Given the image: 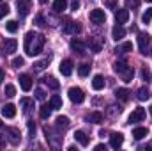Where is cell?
I'll return each instance as SVG.
<instances>
[{"label": "cell", "instance_id": "35", "mask_svg": "<svg viewBox=\"0 0 152 151\" xmlns=\"http://www.w3.org/2000/svg\"><path fill=\"white\" fill-rule=\"evenodd\" d=\"M5 96H9V98H12V96H16V87L14 85H11V84H7L5 85Z\"/></svg>", "mask_w": 152, "mask_h": 151}, {"label": "cell", "instance_id": "6", "mask_svg": "<svg viewBox=\"0 0 152 151\" xmlns=\"http://www.w3.org/2000/svg\"><path fill=\"white\" fill-rule=\"evenodd\" d=\"M16 7H18V14L20 16H27L32 9V2L30 0H16Z\"/></svg>", "mask_w": 152, "mask_h": 151}, {"label": "cell", "instance_id": "34", "mask_svg": "<svg viewBox=\"0 0 152 151\" xmlns=\"http://www.w3.org/2000/svg\"><path fill=\"white\" fill-rule=\"evenodd\" d=\"M152 20V7H149L143 14H142V23H151Z\"/></svg>", "mask_w": 152, "mask_h": 151}, {"label": "cell", "instance_id": "31", "mask_svg": "<svg viewBox=\"0 0 152 151\" xmlns=\"http://www.w3.org/2000/svg\"><path fill=\"white\" fill-rule=\"evenodd\" d=\"M20 105L23 107V112L27 114L30 110V107L34 105V100H28V98H21V101H20Z\"/></svg>", "mask_w": 152, "mask_h": 151}, {"label": "cell", "instance_id": "18", "mask_svg": "<svg viewBox=\"0 0 152 151\" xmlns=\"http://www.w3.org/2000/svg\"><path fill=\"white\" fill-rule=\"evenodd\" d=\"M147 135H149V130H147L145 126H138V128L133 130V137H134L136 141H142V139H145Z\"/></svg>", "mask_w": 152, "mask_h": 151}, {"label": "cell", "instance_id": "23", "mask_svg": "<svg viewBox=\"0 0 152 151\" xmlns=\"http://www.w3.org/2000/svg\"><path fill=\"white\" fill-rule=\"evenodd\" d=\"M92 87L96 89V91H101L103 87H104V78L101 75H96L94 78H92Z\"/></svg>", "mask_w": 152, "mask_h": 151}, {"label": "cell", "instance_id": "21", "mask_svg": "<svg viewBox=\"0 0 152 151\" xmlns=\"http://www.w3.org/2000/svg\"><path fill=\"white\" fill-rule=\"evenodd\" d=\"M2 114H4L5 117L12 119V117L16 115V107H14L12 103H7V105H4V107H2Z\"/></svg>", "mask_w": 152, "mask_h": 151}, {"label": "cell", "instance_id": "39", "mask_svg": "<svg viewBox=\"0 0 152 151\" xmlns=\"http://www.w3.org/2000/svg\"><path fill=\"white\" fill-rule=\"evenodd\" d=\"M127 7H138L140 5V0H126Z\"/></svg>", "mask_w": 152, "mask_h": 151}, {"label": "cell", "instance_id": "30", "mask_svg": "<svg viewBox=\"0 0 152 151\" xmlns=\"http://www.w3.org/2000/svg\"><path fill=\"white\" fill-rule=\"evenodd\" d=\"M151 94H149V89L147 87H140L138 89V93H136V98L140 100V101H143V100H147Z\"/></svg>", "mask_w": 152, "mask_h": 151}, {"label": "cell", "instance_id": "12", "mask_svg": "<svg viewBox=\"0 0 152 151\" xmlns=\"http://www.w3.org/2000/svg\"><path fill=\"white\" fill-rule=\"evenodd\" d=\"M122 144H124V135H122V133H112V137H110V146H112L113 150H118Z\"/></svg>", "mask_w": 152, "mask_h": 151}, {"label": "cell", "instance_id": "20", "mask_svg": "<svg viewBox=\"0 0 152 151\" xmlns=\"http://www.w3.org/2000/svg\"><path fill=\"white\" fill-rule=\"evenodd\" d=\"M75 139H76V142H80L83 148H85V146H88V142H90V141H88V137H87V133H85V132H81V130L75 132Z\"/></svg>", "mask_w": 152, "mask_h": 151}, {"label": "cell", "instance_id": "16", "mask_svg": "<svg viewBox=\"0 0 152 151\" xmlns=\"http://www.w3.org/2000/svg\"><path fill=\"white\" fill-rule=\"evenodd\" d=\"M115 96H117V100H120V101H127V100L131 98V93H129V89H126V87H118V89L115 91Z\"/></svg>", "mask_w": 152, "mask_h": 151}, {"label": "cell", "instance_id": "44", "mask_svg": "<svg viewBox=\"0 0 152 151\" xmlns=\"http://www.w3.org/2000/svg\"><path fill=\"white\" fill-rule=\"evenodd\" d=\"M71 9H73V11H78V9H80V0H73Z\"/></svg>", "mask_w": 152, "mask_h": 151}, {"label": "cell", "instance_id": "51", "mask_svg": "<svg viewBox=\"0 0 152 151\" xmlns=\"http://www.w3.org/2000/svg\"><path fill=\"white\" fill-rule=\"evenodd\" d=\"M147 2H152V0H147Z\"/></svg>", "mask_w": 152, "mask_h": 151}, {"label": "cell", "instance_id": "17", "mask_svg": "<svg viewBox=\"0 0 152 151\" xmlns=\"http://www.w3.org/2000/svg\"><path fill=\"white\" fill-rule=\"evenodd\" d=\"M55 124H57V128H58V130H67V128L71 126L69 117H66V115H58V117H57V121H55Z\"/></svg>", "mask_w": 152, "mask_h": 151}, {"label": "cell", "instance_id": "27", "mask_svg": "<svg viewBox=\"0 0 152 151\" xmlns=\"http://www.w3.org/2000/svg\"><path fill=\"white\" fill-rule=\"evenodd\" d=\"M51 105H42L41 109H39V115H41V119H48L50 115H51Z\"/></svg>", "mask_w": 152, "mask_h": 151}, {"label": "cell", "instance_id": "22", "mask_svg": "<svg viewBox=\"0 0 152 151\" xmlns=\"http://www.w3.org/2000/svg\"><path fill=\"white\" fill-rule=\"evenodd\" d=\"M115 52H117V53H127V52H133V43L126 41V43L118 44V46L115 48Z\"/></svg>", "mask_w": 152, "mask_h": 151}, {"label": "cell", "instance_id": "32", "mask_svg": "<svg viewBox=\"0 0 152 151\" xmlns=\"http://www.w3.org/2000/svg\"><path fill=\"white\" fill-rule=\"evenodd\" d=\"M78 75L83 76V78H85V76H88V75H90V66H88V64H81V66L78 68Z\"/></svg>", "mask_w": 152, "mask_h": 151}, {"label": "cell", "instance_id": "10", "mask_svg": "<svg viewBox=\"0 0 152 151\" xmlns=\"http://www.w3.org/2000/svg\"><path fill=\"white\" fill-rule=\"evenodd\" d=\"M2 48H4L5 53H14L16 48H18V41H16V39H5V41L2 43Z\"/></svg>", "mask_w": 152, "mask_h": 151}, {"label": "cell", "instance_id": "45", "mask_svg": "<svg viewBox=\"0 0 152 151\" xmlns=\"http://www.w3.org/2000/svg\"><path fill=\"white\" fill-rule=\"evenodd\" d=\"M142 78H143V80H147V82L151 80V75H149V71H147V70H143V71H142Z\"/></svg>", "mask_w": 152, "mask_h": 151}, {"label": "cell", "instance_id": "26", "mask_svg": "<svg viewBox=\"0 0 152 151\" xmlns=\"http://www.w3.org/2000/svg\"><path fill=\"white\" fill-rule=\"evenodd\" d=\"M50 105H51V109H62V98L58 94H53L50 98Z\"/></svg>", "mask_w": 152, "mask_h": 151}, {"label": "cell", "instance_id": "41", "mask_svg": "<svg viewBox=\"0 0 152 151\" xmlns=\"http://www.w3.org/2000/svg\"><path fill=\"white\" fill-rule=\"evenodd\" d=\"M36 132V124H34V121H28V133L32 135Z\"/></svg>", "mask_w": 152, "mask_h": 151}, {"label": "cell", "instance_id": "5", "mask_svg": "<svg viewBox=\"0 0 152 151\" xmlns=\"http://www.w3.org/2000/svg\"><path fill=\"white\" fill-rule=\"evenodd\" d=\"M90 21H92V23H97V25L104 23V21H106L104 11H103V9H92V11H90Z\"/></svg>", "mask_w": 152, "mask_h": 151}, {"label": "cell", "instance_id": "25", "mask_svg": "<svg viewBox=\"0 0 152 151\" xmlns=\"http://www.w3.org/2000/svg\"><path fill=\"white\" fill-rule=\"evenodd\" d=\"M67 7V2L66 0H53V11L55 13H64Z\"/></svg>", "mask_w": 152, "mask_h": 151}, {"label": "cell", "instance_id": "4", "mask_svg": "<svg viewBox=\"0 0 152 151\" xmlns=\"http://www.w3.org/2000/svg\"><path fill=\"white\" fill-rule=\"evenodd\" d=\"M67 94H69V100H71L73 103H81V101L85 100V93H83V89H80V87H71V89L67 91Z\"/></svg>", "mask_w": 152, "mask_h": 151}, {"label": "cell", "instance_id": "15", "mask_svg": "<svg viewBox=\"0 0 152 151\" xmlns=\"http://www.w3.org/2000/svg\"><path fill=\"white\" fill-rule=\"evenodd\" d=\"M124 36H126V29H124L122 25H118V23H117L113 29H112V38H113L115 41H120Z\"/></svg>", "mask_w": 152, "mask_h": 151}, {"label": "cell", "instance_id": "47", "mask_svg": "<svg viewBox=\"0 0 152 151\" xmlns=\"http://www.w3.org/2000/svg\"><path fill=\"white\" fill-rule=\"evenodd\" d=\"M4 78H5V73H4V71L0 70V84H2V80H4Z\"/></svg>", "mask_w": 152, "mask_h": 151}, {"label": "cell", "instance_id": "48", "mask_svg": "<svg viewBox=\"0 0 152 151\" xmlns=\"http://www.w3.org/2000/svg\"><path fill=\"white\" fill-rule=\"evenodd\" d=\"M149 148H152V142H151V144H149Z\"/></svg>", "mask_w": 152, "mask_h": 151}, {"label": "cell", "instance_id": "11", "mask_svg": "<svg viewBox=\"0 0 152 151\" xmlns=\"http://www.w3.org/2000/svg\"><path fill=\"white\" fill-rule=\"evenodd\" d=\"M60 73L64 76H69L71 73H73V61H69V59H66V61H62L60 62Z\"/></svg>", "mask_w": 152, "mask_h": 151}, {"label": "cell", "instance_id": "37", "mask_svg": "<svg viewBox=\"0 0 152 151\" xmlns=\"http://www.w3.org/2000/svg\"><path fill=\"white\" fill-rule=\"evenodd\" d=\"M7 13H9V5H7V4H4V0H0V20H2Z\"/></svg>", "mask_w": 152, "mask_h": 151}, {"label": "cell", "instance_id": "42", "mask_svg": "<svg viewBox=\"0 0 152 151\" xmlns=\"http://www.w3.org/2000/svg\"><path fill=\"white\" fill-rule=\"evenodd\" d=\"M5 142H7L5 135H4V133H0V150H2V148H5Z\"/></svg>", "mask_w": 152, "mask_h": 151}, {"label": "cell", "instance_id": "50", "mask_svg": "<svg viewBox=\"0 0 152 151\" xmlns=\"http://www.w3.org/2000/svg\"><path fill=\"white\" fill-rule=\"evenodd\" d=\"M0 128H2V121H0Z\"/></svg>", "mask_w": 152, "mask_h": 151}, {"label": "cell", "instance_id": "13", "mask_svg": "<svg viewBox=\"0 0 152 151\" xmlns=\"http://www.w3.org/2000/svg\"><path fill=\"white\" fill-rule=\"evenodd\" d=\"M127 20H129V11H127V9H118V11L115 13V21H117L118 25L126 23Z\"/></svg>", "mask_w": 152, "mask_h": 151}, {"label": "cell", "instance_id": "36", "mask_svg": "<svg viewBox=\"0 0 152 151\" xmlns=\"http://www.w3.org/2000/svg\"><path fill=\"white\" fill-rule=\"evenodd\" d=\"M11 64H12V68H21V66L25 64V59H23V57H14Z\"/></svg>", "mask_w": 152, "mask_h": 151}, {"label": "cell", "instance_id": "49", "mask_svg": "<svg viewBox=\"0 0 152 151\" xmlns=\"http://www.w3.org/2000/svg\"><path fill=\"white\" fill-rule=\"evenodd\" d=\"M151 115H152V107H151Z\"/></svg>", "mask_w": 152, "mask_h": 151}, {"label": "cell", "instance_id": "46", "mask_svg": "<svg viewBox=\"0 0 152 151\" xmlns=\"http://www.w3.org/2000/svg\"><path fill=\"white\" fill-rule=\"evenodd\" d=\"M96 150H97V151H101V150H106V146H104V144H97V146H96Z\"/></svg>", "mask_w": 152, "mask_h": 151}, {"label": "cell", "instance_id": "1", "mask_svg": "<svg viewBox=\"0 0 152 151\" xmlns=\"http://www.w3.org/2000/svg\"><path fill=\"white\" fill-rule=\"evenodd\" d=\"M23 46H25L27 55L34 57V55H37L39 52L42 50V46H44V36L30 30V32L25 34V44H23Z\"/></svg>", "mask_w": 152, "mask_h": 151}, {"label": "cell", "instance_id": "33", "mask_svg": "<svg viewBox=\"0 0 152 151\" xmlns=\"http://www.w3.org/2000/svg\"><path fill=\"white\" fill-rule=\"evenodd\" d=\"M48 64H50V57H46V59H42V61H37V62L34 64V68H36L37 71H41V70H44Z\"/></svg>", "mask_w": 152, "mask_h": 151}, {"label": "cell", "instance_id": "14", "mask_svg": "<svg viewBox=\"0 0 152 151\" xmlns=\"http://www.w3.org/2000/svg\"><path fill=\"white\" fill-rule=\"evenodd\" d=\"M69 46H71V50L78 53V55H83L85 53V44L81 43V41H78V39H73L71 43H69Z\"/></svg>", "mask_w": 152, "mask_h": 151}, {"label": "cell", "instance_id": "19", "mask_svg": "<svg viewBox=\"0 0 152 151\" xmlns=\"http://www.w3.org/2000/svg\"><path fill=\"white\" fill-rule=\"evenodd\" d=\"M20 85L23 91H30L32 89V78L30 75H20Z\"/></svg>", "mask_w": 152, "mask_h": 151}, {"label": "cell", "instance_id": "9", "mask_svg": "<svg viewBox=\"0 0 152 151\" xmlns=\"http://www.w3.org/2000/svg\"><path fill=\"white\" fill-rule=\"evenodd\" d=\"M64 32L66 34H80L81 32V25L78 21H67L64 25Z\"/></svg>", "mask_w": 152, "mask_h": 151}, {"label": "cell", "instance_id": "40", "mask_svg": "<svg viewBox=\"0 0 152 151\" xmlns=\"http://www.w3.org/2000/svg\"><path fill=\"white\" fill-rule=\"evenodd\" d=\"M36 25H39V27H42V25H44V18H42L41 14L36 16Z\"/></svg>", "mask_w": 152, "mask_h": 151}, {"label": "cell", "instance_id": "28", "mask_svg": "<svg viewBox=\"0 0 152 151\" xmlns=\"http://www.w3.org/2000/svg\"><path fill=\"white\" fill-rule=\"evenodd\" d=\"M87 121H90V123H103V114L101 112H92L87 115Z\"/></svg>", "mask_w": 152, "mask_h": 151}, {"label": "cell", "instance_id": "38", "mask_svg": "<svg viewBox=\"0 0 152 151\" xmlns=\"http://www.w3.org/2000/svg\"><path fill=\"white\" fill-rule=\"evenodd\" d=\"M34 94H36V100H39V101H44V98H46L44 91H42V89H39V87L34 91Z\"/></svg>", "mask_w": 152, "mask_h": 151}, {"label": "cell", "instance_id": "24", "mask_svg": "<svg viewBox=\"0 0 152 151\" xmlns=\"http://www.w3.org/2000/svg\"><path fill=\"white\" fill-rule=\"evenodd\" d=\"M44 84H46L50 89H55V91L60 87V84H58V80H57L55 76H44Z\"/></svg>", "mask_w": 152, "mask_h": 151}, {"label": "cell", "instance_id": "29", "mask_svg": "<svg viewBox=\"0 0 152 151\" xmlns=\"http://www.w3.org/2000/svg\"><path fill=\"white\" fill-rule=\"evenodd\" d=\"M18 21H14V20H9V21H5V30L7 32H11V34H14L16 30H18Z\"/></svg>", "mask_w": 152, "mask_h": 151}, {"label": "cell", "instance_id": "8", "mask_svg": "<svg viewBox=\"0 0 152 151\" xmlns=\"http://www.w3.org/2000/svg\"><path fill=\"white\" fill-rule=\"evenodd\" d=\"M145 109H142V107H138V109H134L131 115H129V123H142L143 119H145Z\"/></svg>", "mask_w": 152, "mask_h": 151}, {"label": "cell", "instance_id": "43", "mask_svg": "<svg viewBox=\"0 0 152 151\" xmlns=\"http://www.w3.org/2000/svg\"><path fill=\"white\" fill-rule=\"evenodd\" d=\"M110 109H112V110H108V114H110V115H115V114H120V107H118V109H117V107H110Z\"/></svg>", "mask_w": 152, "mask_h": 151}, {"label": "cell", "instance_id": "2", "mask_svg": "<svg viewBox=\"0 0 152 151\" xmlns=\"http://www.w3.org/2000/svg\"><path fill=\"white\" fill-rule=\"evenodd\" d=\"M113 70L124 78V82H131L133 76H134V70H133L127 62H124V61H117L113 64Z\"/></svg>", "mask_w": 152, "mask_h": 151}, {"label": "cell", "instance_id": "7", "mask_svg": "<svg viewBox=\"0 0 152 151\" xmlns=\"http://www.w3.org/2000/svg\"><path fill=\"white\" fill-rule=\"evenodd\" d=\"M5 137H9L7 141L12 144V146H18L20 144V132L16 128H5Z\"/></svg>", "mask_w": 152, "mask_h": 151}, {"label": "cell", "instance_id": "3", "mask_svg": "<svg viewBox=\"0 0 152 151\" xmlns=\"http://www.w3.org/2000/svg\"><path fill=\"white\" fill-rule=\"evenodd\" d=\"M149 46H151V36L147 32H140L138 34V48L142 53H147L149 52Z\"/></svg>", "mask_w": 152, "mask_h": 151}]
</instances>
